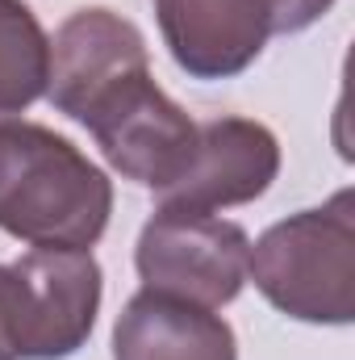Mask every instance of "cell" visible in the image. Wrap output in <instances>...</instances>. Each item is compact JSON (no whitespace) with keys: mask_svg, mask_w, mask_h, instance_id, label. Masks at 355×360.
Segmentation results:
<instances>
[{"mask_svg":"<svg viewBox=\"0 0 355 360\" xmlns=\"http://www.w3.org/2000/svg\"><path fill=\"white\" fill-rule=\"evenodd\" d=\"M113 214V184L63 134L38 122H0V231L34 243L88 252Z\"/></svg>","mask_w":355,"mask_h":360,"instance_id":"6da1fadb","label":"cell"},{"mask_svg":"<svg viewBox=\"0 0 355 360\" xmlns=\"http://www.w3.org/2000/svg\"><path fill=\"white\" fill-rule=\"evenodd\" d=\"M247 276L267 302L301 323H351L355 314V197L335 193L264 231Z\"/></svg>","mask_w":355,"mask_h":360,"instance_id":"7a4b0ae2","label":"cell"},{"mask_svg":"<svg viewBox=\"0 0 355 360\" xmlns=\"http://www.w3.org/2000/svg\"><path fill=\"white\" fill-rule=\"evenodd\" d=\"M100 264L92 252L34 248L0 264V360H63L96 327Z\"/></svg>","mask_w":355,"mask_h":360,"instance_id":"3957f363","label":"cell"},{"mask_svg":"<svg viewBox=\"0 0 355 360\" xmlns=\"http://www.w3.org/2000/svg\"><path fill=\"white\" fill-rule=\"evenodd\" d=\"M335 0H155L163 42L196 80H230L264 55L272 34H301Z\"/></svg>","mask_w":355,"mask_h":360,"instance_id":"277c9868","label":"cell"},{"mask_svg":"<svg viewBox=\"0 0 355 360\" xmlns=\"http://www.w3.org/2000/svg\"><path fill=\"white\" fill-rule=\"evenodd\" d=\"M126 180L155 193L176 184L196 155V122L151 80V68L121 76L76 117Z\"/></svg>","mask_w":355,"mask_h":360,"instance_id":"5b68a950","label":"cell"},{"mask_svg":"<svg viewBox=\"0 0 355 360\" xmlns=\"http://www.w3.org/2000/svg\"><path fill=\"white\" fill-rule=\"evenodd\" d=\"M247 260H251V239L239 222L172 205L155 210L134 252L142 289L176 293L209 310L239 297L247 281Z\"/></svg>","mask_w":355,"mask_h":360,"instance_id":"8992f818","label":"cell"},{"mask_svg":"<svg viewBox=\"0 0 355 360\" xmlns=\"http://www.w3.org/2000/svg\"><path fill=\"white\" fill-rule=\"evenodd\" d=\"M280 172L276 134L251 117H213L196 126V155L188 172L159 193V205L213 214L264 197Z\"/></svg>","mask_w":355,"mask_h":360,"instance_id":"52a82bcc","label":"cell"},{"mask_svg":"<svg viewBox=\"0 0 355 360\" xmlns=\"http://www.w3.org/2000/svg\"><path fill=\"white\" fill-rule=\"evenodd\" d=\"M142 68H151L147 42L126 17L109 8H80L59 25L51 42L46 96L59 113L80 117L88 101H96L109 84Z\"/></svg>","mask_w":355,"mask_h":360,"instance_id":"ba28073f","label":"cell"},{"mask_svg":"<svg viewBox=\"0 0 355 360\" xmlns=\"http://www.w3.org/2000/svg\"><path fill=\"white\" fill-rule=\"evenodd\" d=\"M113 360H239V344L209 306L142 289L113 327Z\"/></svg>","mask_w":355,"mask_h":360,"instance_id":"9c48e42d","label":"cell"},{"mask_svg":"<svg viewBox=\"0 0 355 360\" xmlns=\"http://www.w3.org/2000/svg\"><path fill=\"white\" fill-rule=\"evenodd\" d=\"M51 38L21 0H0V117L25 113L46 96Z\"/></svg>","mask_w":355,"mask_h":360,"instance_id":"30bf717a","label":"cell"}]
</instances>
